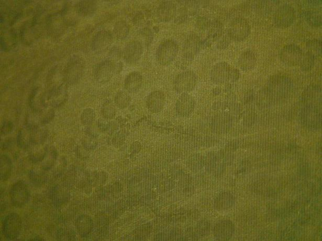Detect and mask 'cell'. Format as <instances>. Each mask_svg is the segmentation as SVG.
Returning a JSON list of instances; mask_svg holds the SVG:
<instances>
[{"label":"cell","instance_id":"cell-34","mask_svg":"<svg viewBox=\"0 0 322 241\" xmlns=\"http://www.w3.org/2000/svg\"><path fill=\"white\" fill-rule=\"evenodd\" d=\"M315 56L310 52L303 54L302 58L300 63L303 68L310 67L313 65Z\"/></svg>","mask_w":322,"mask_h":241},{"label":"cell","instance_id":"cell-26","mask_svg":"<svg viewBox=\"0 0 322 241\" xmlns=\"http://www.w3.org/2000/svg\"><path fill=\"white\" fill-rule=\"evenodd\" d=\"M78 13L84 17H89L94 14L96 10V4L94 1H83L78 6Z\"/></svg>","mask_w":322,"mask_h":241},{"label":"cell","instance_id":"cell-6","mask_svg":"<svg viewBox=\"0 0 322 241\" xmlns=\"http://www.w3.org/2000/svg\"><path fill=\"white\" fill-rule=\"evenodd\" d=\"M10 196L14 206L21 208L25 206L30 197V191L26 183L23 181L15 183L11 188Z\"/></svg>","mask_w":322,"mask_h":241},{"label":"cell","instance_id":"cell-8","mask_svg":"<svg viewBox=\"0 0 322 241\" xmlns=\"http://www.w3.org/2000/svg\"><path fill=\"white\" fill-rule=\"evenodd\" d=\"M115 62L111 60H105L100 62L95 67L94 76L98 83L102 84L110 81L116 71Z\"/></svg>","mask_w":322,"mask_h":241},{"label":"cell","instance_id":"cell-19","mask_svg":"<svg viewBox=\"0 0 322 241\" xmlns=\"http://www.w3.org/2000/svg\"><path fill=\"white\" fill-rule=\"evenodd\" d=\"M48 99L54 107H58L64 103L67 98V90L66 85L62 84L54 87L48 95Z\"/></svg>","mask_w":322,"mask_h":241},{"label":"cell","instance_id":"cell-7","mask_svg":"<svg viewBox=\"0 0 322 241\" xmlns=\"http://www.w3.org/2000/svg\"><path fill=\"white\" fill-rule=\"evenodd\" d=\"M296 19V11L291 5L284 4L277 9L273 15V21L280 28L291 26Z\"/></svg>","mask_w":322,"mask_h":241},{"label":"cell","instance_id":"cell-25","mask_svg":"<svg viewBox=\"0 0 322 241\" xmlns=\"http://www.w3.org/2000/svg\"><path fill=\"white\" fill-rule=\"evenodd\" d=\"M43 145V144H42ZM42 145L34 146L36 149L34 148L31 151L29 154V159L34 164L42 163L44 159L48 150V145L41 146Z\"/></svg>","mask_w":322,"mask_h":241},{"label":"cell","instance_id":"cell-16","mask_svg":"<svg viewBox=\"0 0 322 241\" xmlns=\"http://www.w3.org/2000/svg\"><path fill=\"white\" fill-rule=\"evenodd\" d=\"M75 226L80 236L87 237L91 233L93 229L94 222L89 216L82 215L77 218Z\"/></svg>","mask_w":322,"mask_h":241},{"label":"cell","instance_id":"cell-13","mask_svg":"<svg viewBox=\"0 0 322 241\" xmlns=\"http://www.w3.org/2000/svg\"><path fill=\"white\" fill-rule=\"evenodd\" d=\"M114 41L113 35L108 30H101L94 36L92 47L94 51L98 53L105 51Z\"/></svg>","mask_w":322,"mask_h":241},{"label":"cell","instance_id":"cell-1","mask_svg":"<svg viewBox=\"0 0 322 241\" xmlns=\"http://www.w3.org/2000/svg\"><path fill=\"white\" fill-rule=\"evenodd\" d=\"M179 46L173 40L168 39L163 42L158 46L156 53L157 61L160 65L165 66L170 65L178 55Z\"/></svg>","mask_w":322,"mask_h":241},{"label":"cell","instance_id":"cell-29","mask_svg":"<svg viewBox=\"0 0 322 241\" xmlns=\"http://www.w3.org/2000/svg\"><path fill=\"white\" fill-rule=\"evenodd\" d=\"M68 194L60 187H55L52 192V201L55 205H61L68 200Z\"/></svg>","mask_w":322,"mask_h":241},{"label":"cell","instance_id":"cell-3","mask_svg":"<svg viewBox=\"0 0 322 241\" xmlns=\"http://www.w3.org/2000/svg\"><path fill=\"white\" fill-rule=\"evenodd\" d=\"M198 77L195 72L187 70L177 75L173 82V88L179 93H188L195 89Z\"/></svg>","mask_w":322,"mask_h":241},{"label":"cell","instance_id":"cell-12","mask_svg":"<svg viewBox=\"0 0 322 241\" xmlns=\"http://www.w3.org/2000/svg\"><path fill=\"white\" fill-rule=\"evenodd\" d=\"M144 52L142 43L138 41H133L127 44L123 51V57L128 64H134L140 59Z\"/></svg>","mask_w":322,"mask_h":241},{"label":"cell","instance_id":"cell-28","mask_svg":"<svg viewBox=\"0 0 322 241\" xmlns=\"http://www.w3.org/2000/svg\"><path fill=\"white\" fill-rule=\"evenodd\" d=\"M117 107L115 103L111 100L106 101L103 103L101 109L102 116L107 119L114 118L117 112Z\"/></svg>","mask_w":322,"mask_h":241},{"label":"cell","instance_id":"cell-10","mask_svg":"<svg viewBox=\"0 0 322 241\" xmlns=\"http://www.w3.org/2000/svg\"><path fill=\"white\" fill-rule=\"evenodd\" d=\"M301 48L295 44L284 46L280 53V59L284 63L291 66H296L300 63L303 55Z\"/></svg>","mask_w":322,"mask_h":241},{"label":"cell","instance_id":"cell-23","mask_svg":"<svg viewBox=\"0 0 322 241\" xmlns=\"http://www.w3.org/2000/svg\"><path fill=\"white\" fill-rule=\"evenodd\" d=\"M302 17L310 25L318 27L321 24V16L314 11H304L302 13Z\"/></svg>","mask_w":322,"mask_h":241},{"label":"cell","instance_id":"cell-20","mask_svg":"<svg viewBox=\"0 0 322 241\" xmlns=\"http://www.w3.org/2000/svg\"><path fill=\"white\" fill-rule=\"evenodd\" d=\"M57 151L53 146H48L46 155L41 163V169L45 172L50 171L54 166L57 158Z\"/></svg>","mask_w":322,"mask_h":241},{"label":"cell","instance_id":"cell-4","mask_svg":"<svg viewBox=\"0 0 322 241\" xmlns=\"http://www.w3.org/2000/svg\"><path fill=\"white\" fill-rule=\"evenodd\" d=\"M22 228V220L18 214L12 213L5 218L3 224V232L7 239L14 240L18 238L20 235Z\"/></svg>","mask_w":322,"mask_h":241},{"label":"cell","instance_id":"cell-22","mask_svg":"<svg viewBox=\"0 0 322 241\" xmlns=\"http://www.w3.org/2000/svg\"><path fill=\"white\" fill-rule=\"evenodd\" d=\"M18 146L22 149H27L31 147L30 130L26 127L21 129L17 136Z\"/></svg>","mask_w":322,"mask_h":241},{"label":"cell","instance_id":"cell-18","mask_svg":"<svg viewBox=\"0 0 322 241\" xmlns=\"http://www.w3.org/2000/svg\"><path fill=\"white\" fill-rule=\"evenodd\" d=\"M176 7L171 2H164L158 7L157 11L158 19L162 22H168L173 19Z\"/></svg>","mask_w":322,"mask_h":241},{"label":"cell","instance_id":"cell-9","mask_svg":"<svg viewBox=\"0 0 322 241\" xmlns=\"http://www.w3.org/2000/svg\"><path fill=\"white\" fill-rule=\"evenodd\" d=\"M237 72V70L233 69L227 62H219L212 70L211 78L217 84H222L229 79H234V76L238 75Z\"/></svg>","mask_w":322,"mask_h":241},{"label":"cell","instance_id":"cell-30","mask_svg":"<svg viewBox=\"0 0 322 241\" xmlns=\"http://www.w3.org/2000/svg\"><path fill=\"white\" fill-rule=\"evenodd\" d=\"M256 58L254 53L251 50H247L240 55L239 62L243 67L251 68L254 66Z\"/></svg>","mask_w":322,"mask_h":241},{"label":"cell","instance_id":"cell-24","mask_svg":"<svg viewBox=\"0 0 322 241\" xmlns=\"http://www.w3.org/2000/svg\"><path fill=\"white\" fill-rule=\"evenodd\" d=\"M131 97L128 92L124 91H119L115 97V104L121 109L126 108L131 103Z\"/></svg>","mask_w":322,"mask_h":241},{"label":"cell","instance_id":"cell-33","mask_svg":"<svg viewBox=\"0 0 322 241\" xmlns=\"http://www.w3.org/2000/svg\"><path fill=\"white\" fill-rule=\"evenodd\" d=\"M29 176L31 182L35 185L43 184L45 180V174L42 172L32 170L30 171Z\"/></svg>","mask_w":322,"mask_h":241},{"label":"cell","instance_id":"cell-27","mask_svg":"<svg viewBox=\"0 0 322 241\" xmlns=\"http://www.w3.org/2000/svg\"><path fill=\"white\" fill-rule=\"evenodd\" d=\"M130 26L124 21L117 22L114 27V31L116 36L119 39H125L130 33Z\"/></svg>","mask_w":322,"mask_h":241},{"label":"cell","instance_id":"cell-11","mask_svg":"<svg viewBox=\"0 0 322 241\" xmlns=\"http://www.w3.org/2000/svg\"><path fill=\"white\" fill-rule=\"evenodd\" d=\"M195 106L196 102L194 98L188 93H183L176 102V112L182 117H188L194 111Z\"/></svg>","mask_w":322,"mask_h":241},{"label":"cell","instance_id":"cell-36","mask_svg":"<svg viewBox=\"0 0 322 241\" xmlns=\"http://www.w3.org/2000/svg\"><path fill=\"white\" fill-rule=\"evenodd\" d=\"M34 239H31V240H44V239H42L40 237H35Z\"/></svg>","mask_w":322,"mask_h":241},{"label":"cell","instance_id":"cell-15","mask_svg":"<svg viewBox=\"0 0 322 241\" xmlns=\"http://www.w3.org/2000/svg\"><path fill=\"white\" fill-rule=\"evenodd\" d=\"M201 46L200 37L196 34H191L186 39L183 49L185 58L191 60L199 51Z\"/></svg>","mask_w":322,"mask_h":241},{"label":"cell","instance_id":"cell-14","mask_svg":"<svg viewBox=\"0 0 322 241\" xmlns=\"http://www.w3.org/2000/svg\"><path fill=\"white\" fill-rule=\"evenodd\" d=\"M166 102V96L162 91L151 92L147 99V106L152 113H158L163 110Z\"/></svg>","mask_w":322,"mask_h":241},{"label":"cell","instance_id":"cell-31","mask_svg":"<svg viewBox=\"0 0 322 241\" xmlns=\"http://www.w3.org/2000/svg\"><path fill=\"white\" fill-rule=\"evenodd\" d=\"M95 111L91 108L84 109L82 112L81 117H80L82 123L85 125H91L95 120Z\"/></svg>","mask_w":322,"mask_h":241},{"label":"cell","instance_id":"cell-32","mask_svg":"<svg viewBox=\"0 0 322 241\" xmlns=\"http://www.w3.org/2000/svg\"><path fill=\"white\" fill-rule=\"evenodd\" d=\"M307 46L309 52L311 53L314 56L321 55V42L318 39H313L307 43Z\"/></svg>","mask_w":322,"mask_h":241},{"label":"cell","instance_id":"cell-2","mask_svg":"<svg viewBox=\"0 0 322 241\" xmlns=\"http://www.w3.org/2000/svg\"><path fill=\"white\" fill-rule=\"evenodd\" d=\"M85 70V63L82 58L73 57L68 62L64 77L67 84L74 85L82 77Z\"/></svg>","mask_w":322,"mask_h":241},{"label":"cell","instance_id":"cell-21","mask_svg":"<svg viewBox=\"0 0 322 241\" xmlns=\"http://www.w3.org/2000/svg\"><path fill=\"white\" fill-rule=\"evenodd\" d=\"M12 170V163L10 157L3 154L0 157V173H1V180L3 181H7L11 175Z\"/></svg>","mask_w":322,"mask_h":241},{"label":"cell","instance_id":"cell-5","mask_svg":"<svg viewBox=\"0 0 322 241\" xmlns=\"http://www.w3.org/2000/svg\"><path fill=\"white\" fill-rule=\"evenodd\" d=\"M251 26L244 18H236L230 24L228 34L230 39L236 42L245 40L250 34Z\"/></svg>","mask_w":322,"mask_h":241},{"label":"cell","instance_id":"cell-35","mask_svg":"<svg viewBox=\"0 0 322 241\" xmlns=\"http://www.w3.org/2000/svg\"><path fill=\"white\" fill-rule=\"evenodd\" d=\"M14 125L11 121L4 122L1 128V133L3 135L10 134L13 131Z\"/></svg>","mask_w":322,"mask_h":241},{"label":"cell","instance_id":"cell-17","mask_svg":"<svg viewBox=\"0 0 322 241\" xmlns=\"http://www.w3.org/2000/svg\"><path fill=\"white\" fill-rule=\"evenodd\" d=\"M143 77L141 74L137 71L129 73L124 80V88L127 92L134 93L138 92L141 87Z\"/></svg>","mask_w":322,"mask_h":241}]
</instances>
